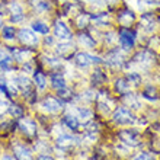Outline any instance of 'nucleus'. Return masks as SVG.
Masks as SVG:
<instances>
[{
    "label": "nucleus",
    "mask_w": 160,
    "mask_h": 160,
    "mask_svg": "<svg viewBox=\"0 0 160 160\" xmlns=\"http://www.w3.org/2000/svg\"><path fill=\"white\" fill-rule=\"evenodd\" d=\"M8 9H9V12L12 13L10 16H16V15H25L23 13V8H22V4L21 3H18V2H10V3L8 4Z\"/></svg>",
    "instance_id": "nucleus-22"
},
{
    "label": "nucleus",
    "mask_w": 160,
    "mask_h": 160,
    "mask_svg": "<svg viewBox=\"0 0 160 160\" xmlns=\"http://www.w3.org/2000/svg\"><path fill=\"white\" fill-rule=\"evenodd\" d=\"M35 9L41 13H45V12H48V10H51V3L47 2V0H37Z\"/></svg>",
    "instance_id": "nucleus-28"
},
{
    "label": "nucleus",
    "mask_w": 160,
    "mask_h": 160,
    "mask_svg": "<svg viewBox=\"0 0 160 160\" xmlns=\"http://www.w3.org/2000/svg\"><path fill=\"white\" fill-rule=\"evenodd\" d=\"M135 42V34L130 29H121L119 31V44L124 50H131Z\"/></svg>",
    "instance_id": "nucleus-7"
},
{
    "label": "nucleus",
    "mask_w": 160,
    "mask_h": 160,
    "mask_svg": "<svg viewBox=\"0 0 160 160\" xmlns=\"http://www.w3.org/2000/svg\"><path fill=\"white\" fill-rule=\"evenodd\" d=\"M9 111V103L3 99H0V118H3V115Z\"/></svg>",
    "instance_id": "nucleus-35"
},
{
    "label": "nucleus",
    "mask_w": 160,
    "mask_h": 160,
    "mask_svg": "<svg viewBox=\"0 0 160 160\" xmlns=\"http://www.w3.org/2000/svg\"><path fill=\"white\" fill-rule=\"evenodd\" d=\"M112 118H114L115 124H119V125H132L137 122V118H135V115L131 112L128 108H118V109H115L114 115H112Z\"/></svg>",
    "instance_id": "nucleus-1"
},
{
    "label": "nucleus",
    "mask_w": 160,
    "mask_h": 160,
    "mask_svg": "<svg viewBox=\"0 0 160 160\" xmlns=\"http://www.w3.org/2000/svg\"><path fill=\"white\" fill-rule=\"evenodd\" d=\"M9 52L12 55V58L18 63H26L32 55V51L29 48H9Z\"/></svg>",
    "instance_id": "nucleus-8"
},
{
    "label": "nucleus",
    "mask_w": 160,
    "mask_h": 160,
    "mask_svg": "<svg viewBox=\"0 0 160 160\" xmlns=\"http://www.w3.org/2000/svg\"><path fill=\"white\" fill-rule=\"evenodd\" d=\"M45 44L51 45V44H52V37H47V38H45Z\"/></svg>",
    "instance_id": "nucleus-41"
},
{
    "label": "nucleus",
    "mask_w": 160,
    "mask_h": 160,
    "mask_svg": "<svg viewBox=\"0 0 160 160\" xmlns=\"http://www.w3.org/2000/svg\"><path fill=\"white\" fill-rule=\"evenodd\" d=\"M18 38L21 41V44H23L25 47H37L38 45V37L32 29H28V28H22L18 32Z\"/></svg>",
    "instance_id": "nucleus-2"
},
{
    "label": "nucleus",
    "mask_w": 160,
    "mask_h": 160,
    "mask_svg": "<svg viewBox=\"0 0 160 160\" xmlns=\"http://www.w3.org/2000/svg\"><path fill=\"white\" fill-rule=\"evenodd\" d=\"M89 21H90V16H89V15H86V13H84V15H80V16L77 18V26H79V28H84V26L89 23Z\"/></svg>",
    "instance_id": "nucleus-33"
},
{
    "label": "nucleus",
    "mask_w": 160,
    "mask_h": 160,
    "mask_svg": "<svg viewBox=\"0 0 160 160\" xmlns=\"http://www.w3.org/2000/svg\"><path fill=\"white\" fill-rule=\"evenodd\" d=\"M105 61H106V64H109L111 67H115V68L122 67V64H124V57L119 54L118 51H112V52L108 54Z\"/></svg>",
    "instance_id": "nucleus-11"
},
{
    "label": "nucleus",
    "mask_w": 160,
    "mask_h": 160,
    "mask_svg": "<svg viewBox=\"0 0 160 160\" xmlns=\"http://www.w3.org/2000/svg\"><path fill=\"white\" fill-rule=\"evenodd\" d=\"M79 42L86 48H93L95 47V41L92 39V37H89L88 34H80L79 35Z\"/></svg>",
    "instance_id": "nucleus-25"
},
{
    "label": "nucleus",
    "mask_w": 160,
    "mask_h": 160,
    "mask_svg": "<svg viewBox=\"0 0 160 160\" xmlns=\"http://www.w3.org/2000/svg\"><path fill=\"white\" fill-rule=\"evenodd\" d=\"M23 18H25V15H16V16H10V22H13V23H18V22H22V21H23Z\"/></svg>",
    "instance_id": "nucleus-39"
},
{
    "label": "nucleus",
    "mask_w": 160,
    "mask_h": 160,
    "mask_svg": "<svg viewBox=\"0 0 160 160\" xmlns=\"http://www.w3.org/2000/svg\"><path fill=\"white\" fill-rule=\"evenodd\" d=\"M135 19V15L132 12H130V10H125V12H122L121 15L118 16V21L121 22L122 25H130V23H132Z\"/></svg>",
    "instance_id": "nucleus-21"
},
{
    "label": "nucleus",
    "mask_w": 160,
    "mask_h": 160,
    "mask_svg": "<svg viewBox=\"0 0 160 160\" xmlns=\"http://www.w3.org/2000/svg\"><path fill=\"white\" fill-rule=\"evenodd\" d=\"M45 64L50 66V67H57V66H60V60L50 57V58H45Z\"/></svg>",
    "instance_id": "nucleus-36"
},
{
    "label": "nucleus",
    "mask_w": 160,
    "mask_h": 160,
    "mask_svg": "<svg viewBox=\"0 0 160 160\" xmlns=\"http://www.w3.org/2000/svg\"><path fill=\"white\" fill-rule=\"evenodd\" d=\"M63 122L70 130H77V128H79V119H77L74 115H66L63 118Z\"/></svg>",
    "instance_id": "nucleus-23"
},
{
    "label": "nucleus",
    "mask_w": 160,
    "mask_h": 160,
    "mask_svg": "<svg viewBox=\"0 0 160 160\" xmlns=\"http://www.w3.org/2000/svg\"><path fill=\"white\" fill-rule=\"evenodd\" d=\"M58 98L61 101H70L73 98V93L70 89L67 88H63V89H58Z\"/></svg>",
    "instance_id": "nucleus-30"
},
{
    "label": "nucleus",
    "mask_w": 160,
    "mask_h": 160,
    "mask_svg": "<svg viewBox=\"0 0 160 160\" xmlns=\"http://www.w3.org/2000/svg\"><path fill=\"white\" fill-rule=\"evenodd\" d=\"M0 160H13V157H10V156H2V159Z\"/></svg>",
    "instance_id": "nucleus-42"
},
{
    "label": "nucleus",
    "mask_w": 160,
    "mask_h": 160,
    "mask_svg": "<svg viewBox=\"0 0 160 160\" xmlns=\"http://www.w3.org/2000/svg\"><path fill=\"white\" fill-rule=\"evenodd\" d=\"M103 80H105V74H103L101 70H96L95 74H93V82L98 84H101V83H103Z\"/></svg>",
    "instance_id": "nucleus-34"
},
{
    "label": "nucleus",
    "mask_w": 160,
    "mask_h": 160,
    "mask_svg": "<svg viewBox=\"0 0 160 160\" xmlns=\"http://www.w3.org/2000/svg\"><path fill=\"white\" fill-rule=\"evenodd\" d=\"M9 111H10V114H12L13 117H22V114H23L22 108H21L19 105H16V103H12V105H9Z\"/></svg>",
    "instance_id": "nucleus-31"
},
{
    "label": "nucleus",
    "mask_w": 160,
    "mask_h": 160,
    "mask_svg": "<svg viewBox=\"0 0 160 160\" xmlns=\"http://www.w3.org/2000/svg\"><path fill=\"white\" fill-rule=\"evenodd\" d=\"M2 35H3L4 39L10 41V39H13L15 37H16V31H15L13 26H4L3 29H2Z\"/></svg>",
    "instance_id": "nucleus-29"
},
{
    "label": "nucleus",
    "mask_w": 160,
    "mask_h": 160,
    "mask_svg": "<svg viewBox=\"0 0 160 160\" xmlns=\"http://www.w3.org/2000/svg\"><path fill=\"white\" fill-rule=\"evenodd\" d=\"M13 153H15L18 160H32L31 152L26 147H23V146H15L13 147Z\"/></svg>",
    "instance_id": "nucleus-14"
},
{
    "label": "nucleus",
    "mask_w": 160,
    "mask_h": 160,
    "mask_svg": "<svg viewBox=\"0 0 160 160\" xmlns=\"http://www.w3.org/2000/svg\"><path fill=\"white\" fill-rule=\"evenodd\" d=\"M74 63H76L77 67L86 68V67H89V66H92V64L102 63V58H99L96 55L88 54V52H79V54H76V57H74Z\"/></svg>",
    "instance_id": "nucleus-3"
},
{
    "label": "nucleus",
    "mask_w": 160,
    "mask_h": 160,
    "mask_svg": "<svg viewBox=\"0 0 160 160\" xmlns=\"http://www.w3.org/2000/svg\"><path fill=\"white\" fill-rule=\"evenodd\" d=\"M32 31L37 32V34L47 35L48 32H50V26L47 25L45 22H42V21H34L32 22Z\"/></svg>",
    "instance_id": "nucleus-18"
},
{
    "label": "nucleus",
    "mask_w": 160,
    "mask_h": 160,
    "mask_svg": "<svg viewBox=\"0 0 160 160\" xmlns=\"http://www.w3.org/2000/svg\"><path fill=\"white\" fill-rule=\"evenodd\" d=\"M74 141L76 138H73L72 135H67V134H61L57 138V146L60 148H63V150H68V148H72L74 146Z\"/></svg>",
    "instance_id": "nucleus-12"
},
{
    "label": "nucleus",
    "mask_w": 160,
    "mask_h": 160,
    "mask_svg": "<svg viewBox=\"0 0 160 160\" xmlns=\"http://www.w3.org/2000/svg\"><path fill=\"white\" fill-rule=\"evenodd\" d=\"M13 61L10 52L3 48H0V67L3 70H10V63Z\"/></svg>",
    "instance_id": "nucleus-15"
},
{
    "label": "nucleus",
    "mask_w": 160,
    "mask_h": 160,
    "mask_svg": "<svg viewBox=\"0 0 160 160\" xmlns=\"http://www.w3.org/2000/svg\"><path fill=\"white\" fill-rule=\"evenodd\" d=\"M37 160H54L51 156H47V154H41V156L37 157Z\"/></svg>",
    "instance_id": "nucleus-40"
},
{
    "label": "nucleus",
    "mask_w": 160,
    "mask_h": 160,
    "mask_svg": "<svg viewBox=\"0 0 160 160\" xmlns=\"http://www.w3.org/2000/svg\"><path fill=\"white\" fill-rule=\"evenodd\" d=\"M51 84H52V88L57 89V90L66 88V80H64L63 74H60V73H52V74H51Z\"/></svg>",
    "instance_id": "nucleus-17"
},
{
    "label": "nucleus",
    "mask_w": 160,
    "mask_h": 160,
    "mask_svg": "<svg viewBox=\"0 0 160 160\" xmlns=\"http://www.w3.org/2000/svg\"><path fill=\"white\" fill-rule=\"evenodd\" d=\"M54 37L58 38L60 41H72L73 34L68 29V26L61 21H57L54 25Z\"/></svg>",
    "instance_id": "nucleus-4"
},
{
    "label": "nucleus",
    "mask_w": 160,
    "mask_h": 160,
    "mask_svg": "<svg viewBox=\"0 0 160 160\" xmlns=\"http://www.w3.org/2000/svg\"><path fill=\"white\" fill-rule=\"evenodd\" d=\"M41 108L45 111V112H48V114H55V112L61 111L63 102L58 101V99H55V98H45V99L41 102Z\"/></svg>",
    "instance_id": "nucleus-6"
},
{
    "label": "nucleus",
    "mask_w": 160,
    "mask_h": 160,
    "mask_svg": "<svg viewBox=\"0 0 160 160\" xmlns=\"http://www.w3.org/2000/svg\"><path fill=\"white\" fill-rule=\"evenodd\" d=\"M124 102H125L127 105H130L131 108H135V109L141 106L140 105V102H138V99H137L134 95H131V93H127L125 96H124Z\"/></svg>",
    "instance_id": "nucleus-27"
},
{
    "label": "nucleus",
    "mask_w": 160,
    "mask_h": 160,
    "mask_svg": "<svg viewBox=\"0 0 160 160\" xmlns=\"http://www.w3.org/2000/svg\"><path fill=\"white\" fill-rule=\"evenodd\" d=\"M0 92H4L8 95V82L4 79H0Z\"/></svg>",
    "instance_id": "nucleus-38"
},
{
    "label": "nucleus",
    "mask_w": 160,
    "mask_h": 160,
    "mask_svg": "<svg viewBox=\"0 0 160 160\" xmlns=\"http://www.w3.org/2000/svg\"><path fill=\"white\" fill-rule=\"evenodd\" d=\"M19 128L22 130L23 134L29 135V137L37 134V124L29 118H22L21 121H19Z\"/></svg>",
    "instance_id": "nucleus-9"
},
{
    "label": "nucleus",
    "mask_w": 160,
    "mask_h": 160,
    "mask_svg": "<svg viewBox=\"0 0 160 160\" xmlns=\"http://www.w3.org/2000/svg\"><path fill=\"white\" fill-rule=\"evenodd\" d=\"M115 88H117V90L121 93H127L128 90H130V82L127 79H118L117 80V83H115Z\"/></svg>",
    "instance_id": "nucleus-26"
},
{
    "label": "nucleus",
    "mask_w": 160,
    "mask_h": 160,
    "mask_svg": "<svg viewBox=\"0 0 160 160\" xmlns=\"http://www.w3.org/2000/svg\"><path fill=\"white\" fill-rule=\"evenodd\" d=\"M135 63L137 64H141V66H148L150 63H153V60H154V57H153V54L150 52V51H141V52H138V54L134 57Z\"/></svg>",
    "instance_id": "nucleus-13"
},
{
    "label": "nucleus",
    "mask_w": 160,
    "mask_h": 160,
    "mask_svg": "<svg viewBox=\"0 0 160 160\" xmlns=\"http://www.w3.org/2000/svg\"><path fill=\"white\" fill-rule=\"evenodd\" d=\"M15 83H16L18 88H19L22 92H23V95H26V96L32 95V92H34V88H32V83H31V80L28 79V77H25V76L16 77Z\"/></svg>",
    "instance_id": "nucleus-10"
},
{
    "label": "nucleus",
    "mask_w": 160,
    "mask_h": 160,
    "mask_svg": "<svg viewBox=\"0 0 160 160\" xmlns=\"http://www.w3.org/2000/svg\"><path fill=\"white\" fill-rule=\"evenodd\" d=\"M68 51H72V44H70V41H60L58 44H57V52H58L60 55L67 54Z\"/></svg>",
    "instance_id": "nucleus-24"
},
{
    "label": "nucleus",
    "mask_w": 160,
    "mask_h": 160,
    "mask_svg": "<svg viewBox=\"0 0 160 160\" xmlns=\"http://www.w3.org/2000/svg\"><path fill=\"white\" fill-rule=\"evenodd\" d=\"M77 115H74L77 119H79V122L82 121L83 124H86V122H89L90 119H92V111L88 109V108H77Z\"/></svg>",
    "instance_id": "nucleus-16"
},
{
    "label": "nucleus",
    "mask_w": 160,
    "mask_h": 160,
    "mask_svg": "<svg viewBox=\"0 0 160 160\" xmlns=\"http://www.w3.org/2000/svg\"><path fill=\"white\" fill-rule=\"evenodd\" d=\"M2 25H3V23H2V19H0V28H2Z\"/></svg>",
    "instance_id": "nucleus-43"
},
{
    "label": "nucleus",
    "mask_w": 160,
    "mask_h": 160,
    "mask_svg": "<svg viewBox=\"0 0 160 160\" xmlns=\"http://www.w3.org/2000/svg\"><path fill=\"white\" fill-rule=\"evenodd\" d=\"M127 80H128L130 83H131V82H134V84H137V83L140 82V76L137 74V73H131V74L128 76V79H127Z\"/></svg>",
    "instance_id": "nucleus-37"
},
{
    "label": "nucleus",
    "mask_w": 160,
    "mask_h": 160,
    "mask_svg": "<svg viewBox=\"0 0 160 160\" xmlns=\"http://www.w3.org/2000/svg\"><path fill=\"white\" fill-rule=\"evenodd\" d=\"M141 26H143V29L147 31V32L153 31L154 29V18H153L152 15H144V16L141 18Z\"/></svg>",
    "instance_id": "nucleus-19"
},
{
    "label": "nucleus",
    "mask_w": 160,
    "mask_h": 160,
    "mask_svg": "<svg viewBox=\"0 0 160 160\" xmlns=\"http://www.w3.org/2000/svg\"><path fill=\"white\" fill-rule=\"evenodd\" d=\"M134 160H156V156L148 152H143V153H140V154H137L134 157Z\"/></svg>",
    "instance_id": "nucleus-32"
},
{
    "label": "nucleus",
    "mask_w": 160,
    "mask_h": 160,
    "mask_svg": "<svg viewBox=\"0 0 160 160\" xmlns=\"http://www.w3.org/2000/svg\"><path fill=\"white\" fill-rule=\"evenodd\" d=\"M119 140L124 144L130 146V147H137L140 144V137L138 134L132 130H122L119 131Z\"/></svg>",
    "instance_id": "nucleus-5"
},
{
    "label": "nucleus",
    "mask_w": 160,
    "mask_h": 160,
    "mask_svg": "<svg viewBox=\"0 0 160 160\" xmlns=\"http://www.w3.org/2000/svg\"><path fill=\"white\" fill-rule=\"evenodd\" d=\"M34 82H35V84H37V88L38 89H45V86H47V77L44 76V73L42 72H39V70H35V73H34Z\"/></svg>",
    "instance_id": "nucleus-20"
}]
</instances>
